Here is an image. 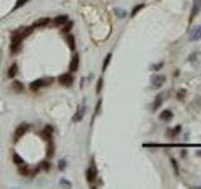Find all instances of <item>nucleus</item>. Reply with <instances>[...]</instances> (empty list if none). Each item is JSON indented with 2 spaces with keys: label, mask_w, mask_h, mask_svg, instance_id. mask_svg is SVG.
<instances>
[{
  "label": "nucleus",
  "mask_w": 201,
  "mask_h": 189,
  "mask_svg": "<svg viewBox=\"0 0 201 189\" xmlns=\"http://www.w3.org/2000/svg\"><path fill=\"white\" fill-rule=\"evenodd\" d=\"M29 129V125L28 124H20L17 130H15V135H14V139L15 140H19L24 134H26V131Z\"/></svg>",
  "instance_id": "obj_6"
},
{
  "label": "nucleus",
  "mask_w": 201,
  "mask_h": 189,
  "mask_svg": "<svg viewBox=\"0 0 201 189\" xmlns=\"http://www.w3.org/2000/svg\"><path fill=\"white\" fill-rule=\"evenodd\" d=\"M166 82V76L165 75H160V73H156V75H153L151 77V83H152V86L153 87H161L163 86V83Z\"/></svg>",
  "instance_id": "obj_2"
},
{
  "label": "nucleus",
  "mask_w": 201,
  "mask_h": 189,
  "mask_svg": "<svg viewBox=\"0 0 201 189\" xmlns=\"http://www.w3.org/2000/svg\"><path fill=\"white\" fill-rule=\"evenodd\" d=\"M23 35L19 32H14L12 34V45H10V49H12L13 53H17L22 47V40H23Z\"/></svg>",
  "instance_id": "obj_1"
},
{
  "label": "nucleus",
  "mask_w": 201,
  "mask_h": 189,
  "mask_svg": "<svg viewBox=\"0 0 201 189\" xmlns=\"http://www.w3.org/2000/svg\"><path fill=\"white\" fill-rule=\"evenodd\" d=\"M12 88L15 91V92H23L24 91V85L22 82H19V81H14L13 83H12Z\"/></svg>",
  "instance_id": "obj_14"
},
{
  "label": "nucleus",
  "mask_w": 201,
  "mask_h": 189,
  "mask_svg": "<svg viewBox=\"0 0 201 189\" xmlns=\"http://www.w3.org/2000/svg\"><path fill=\"white\" fill-rule=\"evenodd\" d=\"M199 10H200L199 5H197V3H196V1H195L194 7H192V10H191V15H190V19H189V22H190V23H192V22H194V19H195V17L197 15Z\"/></svg>",
  "instance_id": "obj_16"
},
{
  "label": "nucleus",
  "mask_w": 201,
  "mask_h": 189,
  "mask_svg": "<svg viewBox=\"0 0 201 189\" xmlns=\"http://www.w3.org/2000/svg\"><path fill=\"white\" fill-rule=\"evenodd\" d=\"M28 1H29V0H17V4H15V7H14V10H17L20 7H23V5H25Z\"/></svg>",
  "instance_id": "obj_28"
},
{
  "label": "nucleus",
  "mask_w": 201,
  "mask_h": 189,
  "mask_svg": "<svg viewBox=\"0 0 201 189\" xmlns=\"http://www.w3.org/2000/svg\"><path fill=\"white\" fill-rule=\"evenodd\" d=\"M196 154H197L199 156H201V150H197V151H196Z\"/></svg>",
  "instance_id": "obj_37"
},
{
  "label": "nucleus",
  "mask_w": 201,
  "mask_h": 189,
  "mask_svg": "<svg viewBox=\"0 0 201 189\" xmlns=\"http://www.w3.org/2000/svg\"><path fill=\"white\" fill-rule=\"evenodd\" d=\"M102 86H103V78L100 77L98 80V85H97V93H100V90H102Z\"/></svg>",
  "instance_id": "obj_31"
},
{
  "label": "nucleus",
  "mask_w": 201,
  "mask_h": 189,
  "mask_svg": "<svg viewBox=\"0 0 201 189\" xmlns=\"http://www.w3.org/2000/svg\"><path fill=\"white\" fill-rule=\"evenodd\" d=\"M100 105H102V101H98V103H97V107H96V115H98L99 114V108H100Z\"/></svg>",
  "instance_id": "obj_35"
},
{
  "label": "nucleus",
  "mask_w": 201,
  "mask_h": 189,
  "mask_svg": "<svg viewBox=\"0 0 201 189\" xmlns=\"http://www.w3.org/2000/svg\"><path fill=\"white\" fill-rule=\"evenodd\" d=\"M86 178H87V182H88V183H93L94 180L97 179V168H96V165H94L93 161H92V165L87 169Z\"/></svg>",
  "instance_id": "obj_3"
},
{
  "label": "nucleus",
  "mask_w": 201,
  "mask_h": 189,
  "mask_svg": "<svg viewBox=\"0 0 201 189\" xmlns=\"http://www.w3.org/2000/svg\"><path fill=\"white\" fill-rule=\"evenodd\" d=\"M180 133H181V126H180V125H177V126H175V127H173L172 130H170V131H168V134H170V135H168V136H170V138H176V136L180 134Z\"/></svg>",
  "instance_id": "obj_19"
},
{
  "label": "nucleus",
  "mask_w": 201,
  "mask_h": 189,
  "mask_svg": "<svg viewBox=\"0 0 201 189\" xmlns=\"http://www.w3.org/2000/svg\"><path fill=\"white\" fill-rule=\"evenodd\" d=\"M72 27H73V22H67L64 24V27H63V29H62V33H64V34L69 33V30L72 29Z\"/></svg>",
  "instance_id": "obj_24"
},
{
  "label": "nucleus",
  "mask_w": 201,
  "mask_h": 189,
  "mask_svg": "<svg viewBox=\"0 0 201 189\" xmlns=\"http://www.w3.org/2000/svg\"><path fill=\"white\" fill-rule=\"evenodd\" d=\"M17 73H18V64H17V63H13V64L10 66V68H9L8 75H9L10 78H13V77L17 76Z\"/></svg>",
  "instance_id": "obj_18"
},
{
  "label": "nucleus",
  "mask_w": 201,
  "mask_h": 189,
  "mask_svg": "<svg viewBox=\"0 0 201 189\" xmlns=\"http://www.w3.org/2000/svg\"><path fill=\"white\" fill-rule=\"evenodd\" d=\"M53 127L50 125H47L42 130V133H40V136L43 139H45V140H48V141H50V139H52V135H53Z\"/></svg>",
  "instance_id": "obj_7"
},
{
  "label": "nucleus",
  "mask_w": 201,
  "mask_h": 189,
  "mask_svg": "<svg viewBox=\"0 0 201 189\" xmlns=\"http://www.w3.org/2000/svg\"><path fill=\"white\" fill-rule=\"evenodd\" d=\"M173 117V114L171 110H163V111L160 114V119L162 121H170V120Z\"/></svg>",
  "instance_id": "obj_11"
},
{
  "label": "nucleus",
  "mask_w": 201,
  "mask_h": 189,
  "mask_svg": "<svg viewBox=\"0 0 201 189\" xmlns=\"http://www.w3.org/2000/svg\"><path fill=\"white\" fill-rule=\"evenodd\" d=\"M78 67H79V54L78 53H74V56H73V58H72V62H71V66H69V70L72 72H76L78 70Z\"/></svg>",
  "instance_id": "obj_10"
},
{
  "label": "nucleus",
  "mask_w": 201,
  "mask_h": 189,
  "mask_svg": "<svg viewBox=\"0 0 201 189\" xmlns=\"http://www.w3.org/2000/svg\"><path fill=\"white\" fill-rule=\"evenodd\" d=\"M66 40H67L68 45H69V48H71L72 51H74V49H76V39H74V37H73L72 34H68L67 38H66Z\"/></svg>",
  "instance_id": "obj_17"
},
{
  "label": "nucleus",
  "mask_w": 201,
  "mask_h": 189,
  "mask_svg": "<svg viewBox=\"0 0 201 189\" xmlns=\"http://www.w3.org/2000/svg\"><path fill=\"white\" fill-rule=\"evenodd\" d=\"M44 86V81H43V78H40V80H36L34 82H31L30 83V90L31 91H38L40 87H43Z\"/></svg>",
  "instance_id": "obj_12"
},
{
  "label": "nucleus",
  "mask_w": 201,
  "mask_h": 189,
  "mask_svg": "<svg viewBox=\"0 0 201 189\" xmlns=\"http://www.w3.org/2000/svg\"><path fill=\"white\" fill-rule=\"evenodd\" d=\"M201 39V25L195 27L189 34V40L190 42H197Z\"/></svg>",
  "instance_id": "obj_5"
},
{
  "label": "nucleus",
  "mask_w": 201,
  "mask_h": 189,
  "mask_svg": "<svg viewBox=\"0 0 201 189\" xmlns=\"http://www.w3.org/2000/svg\"><path fill=\"white\" fill-rule=\"evenodd\" d=\"M58 81L62 86H66V87H69L72 83H73V76L71 73H64V75H60L58 77Z\"/></svg>",
  "instance_id": "obj_4"
},
{
  "label": "nucleus",
  "mask_w": 201,
  "mask_h": 189,
  "mask_svg": "<svg viewBox=\"0 0 201 189\" xmlns=\"http://www.w3.org/2000/svg\"><path fill=\"white\" fill-rule=\"evenodd\" d=\"M162 102H163V97H162V94L160 93V94H158V96L156 97L155 102H153V106H152V110H153V111H157V110L161 107Z\"/></svg>",
  "instance_id": "obj_13"
},
{
  "label": "nucleus",
  "mask_w": 201,
  "mask_h": 189,
  "mask_svg": "<svg viewBox=\"0 0 201 189\" xmlns=\"http://www.w3.org/2000/svg\"><path fill=\"white\" fill-rule=\"evenodd\" d=\"M162 67H163V63H160L158 66H152V70L157 71V70H160V68H162Z\"/></svg>",
  "instance_id": "obj_36"
},
{
  "label": "nucleus",
  "mask_w": 201,
  "mask_h": 189,
  "mask_svg": "<svg viewBox=\"0 0 201 189\" xmlns=\"http://www.w3.org/2000/svg\"><path fill=\"white\" fill-rule=\"evenodd\" d=\"M111 58H112V53H108V54H107V57H106L104 61H103V67H102V71H103V72H104L106 70H107V67H108L109 62H111Z\"/></svg>",
  "instance_id": "obj_23"
},
{
  "label": "nucleus",
  "mask_w": 201,
  "mask_h": 189,
  "mask_svg": "<svg viewBox=\"0 0 201 189\" xmlns=\"http://www.w3.org/2000/svg\"><path fill=\"white\" fill-rule=\"evenodd\" d=\"M185 94H186V91H185V90H180L177 92V94H176V97H177V100H180V101H182L184 97H185Z\"/></svg>",
  "instance_id": "obj_30"
},
{
  "label": "nucleus",
  "mask_w": 201,
  "mask_h": 189,
  "mask_svg": "<svg viewBox=\"0 0 201 189\" xmlns=\"http://www.w3.org/2000/svg\"><path fill=\"white\" fill-rule=\"evenodd\" d=\"M43 81H44V86H48V85H50V83L54 82V78L47 77V78H43Z\"/></svg>",
  "instance_id": "obj_32"
},
{
  "label": "nucleus",
  "mask_w": 201,
  "mask_h": 189,
  "mask_svg": "<svg viewBox=\"0 0 201 189\" xmlns=\"http://www.w3.org/2000/svg\"><path fill=\"white\" fill-rule=\"evenodd\" d=\"M143 8H145V4H143V3H141V4H138V5H136V7H135L133 9H132V12H131V17H135V15H136L137 13H138L140 10L143 9Z\"/></svg>",
  "instance_id": "obj_21"
},
{
  "label": "nucleus",
  "mask_w": 201,
  "mask_h": 189,
  "mask_svg": "<svg viewBox=\"0 0 201 189\" xmlns=\"http://www.w3.org/2000/svg\"><path fill=\"white\" fill-rule=\"evenodd\" d=\"M13 163L17 165H22V164H24V160H23V158L19 156V154L13 153Z\"/></svg>",
  "instance_id": "obj_20"
},
{
  "label": "nucleus",
  "mask_w": 201,
  "mask_h": 189,
  "mask_svg": "<svg viewBox=\"0 0 201 189\" xmlns=\"http://www.w3.org/2000/svg\"><path fill=\"white\" fill-rule=\"evenodd\" d=\"M60 184L62 185H64V187H67V188H72V184L68 180H66V179H62L60 180Z\"/></svg>",
  "instance_id": "obj_33"
},
{
  "label": "nucleus",
  "mask_w": 201,
  "mask_h": 189,
  "mask_svg": "<svg viewBox=\"0 0 201 189\" xmlns=\"http://www.w3.org/2000/svg\"><path fill=\"white\" fill-rule=\"evenodd\" d=\"M171 164H172V168H173V171H175V175H178V174H180V169H178V165H177L176 159L171 158Z\"/></svg>",
  "instance_id": "obj_26"
},
{
  "label": "nucleus",
  "mask_w": 201,
  "mask_h": 189,
  "mask_svg": "<svg viewBox=\"0 0 201 189\" xmlns=\"http://www.w3.org/2000/svg\"><path fill=\"white\" fill-rule=\"evenodd\" d=\"M49 168H50V164H49L48 161H43V163H42V169H44V170H48Z\"/></svg>",
  "instance_id": "obj_34"
},
{
  "label": "nucleus",
  "mask_w": 201,
  "mask_h": 189,
  "mask_svg": "<svg viewBox=\"0 0 201 189\" xmlns=\"http://www.w3.org/2000/svg\"><path fill=\"white\" fill-rule=\"evenodd\" d=\"M66 166H67L66 160H59V163H58V169H59L60 171H63L66 169Z\"/></svg>",
  "instance_id": "obj_29"
},
{
  "label": "nucleus",
  "mask_w": 201,
  "mask_h": 189,
  "mask_svg": "<svg viewBox=\"0 0 201 189\" xmlns=\"http://www.w3.org/2000/svg\"><path fill=\"white\" fill-rule=\"evenodd\" d=\"M84 112H86V106H81L77 110L76 115L73 116V122H79L81 121V120L83 119V116H84Z\"/></svg>",
  "instance_id": "obj_8"
},
{
  "label": "nucleus",
  "mask_w": 201,
  "mask_h": 189,
  "mask_svg": "<svg viewBox=\"0 0 201 189\" xmlns=\"http://www.w3.org/2000/svg\"><path fill=\"white\" fill-rule=\"evenodd\" d=\"M19 173L22 175H29V168L26 166L25 164H22V165H19Z\"/></svg>",
  "instance_id": "obj_22"
},
{
  "label": "nucleus",
  "mask_w": 201,
  "mask_h": 189,
  "mask_svg": "<svg viewBox=\"0 0 201 189\" xmlns=\"http://www.w3.org/2000/svg\"><path fill=\"white\" fill-rule=\"evenodd\" d=\"M48 23H50V19L49 18H43V19H39L33 24L34 28H39V27H45Z\"/></svg>",
  "instance_id": "obj_15"
},
{
  "label": "nucleus",
  "mask_w": 201,
  "mask_h": 189,
  "mask_svg": "<svg viewBox=\"0 0 201 189\" xmlns=\"http://www.w3.org/2000/svg\"><path fill=\"white\" fill-rule=\"evenodd\" d=\"M67 22H68V17H67V15H57V17L53 19V23H54L55 27L64 25Z\"/></svg>",
  "instance_id": "obj_9"
},
{
  "label": "nucleus",
  "mask_w": 201,
  "mask_h": 189,
  "mask_svg": "<svg viewBox=\"0 0 201 189\" xmlns=\"http://www.w3.org/2000/svg\"><path fill=\"white\" fill-rule=\"evenodd\" d=\"M47 155H48V158H52L53 155H54V145H53L52 141H49V144H48V150H47Z\"/></svg>",
  "instance_id": "obj_25"
},
{
  "label": "nucleus",
  "mask_w": 201,
  "mask_h": 189,
  "mask_svg": "<svg viewBox=\"0 0 201 189\" xmlns=\"http://www.w3.org/2000/svg\"><path fill=\"white\" fill-rule=\"evenodd\" d=\"M114 13H116V15H117V17H119V18H125L126 15H127V12H126V10L119 9V8L114 9Z\"/></svg>",
  "instance_id": "obj_27"
}]
</instances>
